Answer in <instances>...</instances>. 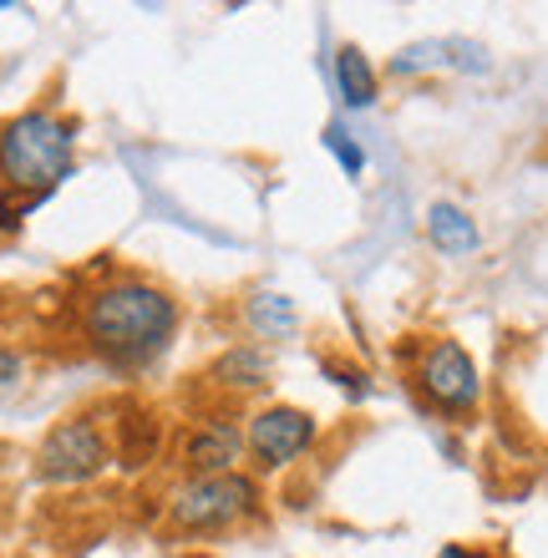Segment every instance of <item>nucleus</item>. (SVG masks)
I'll list each match as a JSON object with an SVG mask.
<instances>
[{"label": "nucleus", "instance_id": "f257e3e1", "mask_svg": "<svg viewBox=\"0 0 548 558\" xmlns=\"http://www.w3.org/2000/svg\"><path fill=\"white\" fill-rule=\"evenodd\" d=\"M179 330V300L148 275H118L82 300V340L107 366L143 371Z\"/></svg>", "mask_w": 548, "mask_h": 558}, {"label": "nucleus", "instance_id": "f03ea898", "mask_svg": "<svg viewBox=\"0 0 548 558\" xmlns=\"http://www.w3.org/2000/svg\"><path fill=\"white\" fill-rule=\"evenodd\" d=\"M76 168V128L57 112H21L0 128V193L51 198Z\"/></svg>", "mask_w": 548, "mask_h": 558}, {"label": "nucleus", "instance_id": "7ed1b4c3", "mask_svg": "<svg viewBox=\"0 0 548 558\" xmlns=\"http://www.w3.org/2000/svg\"><path fill=\"white\" fill-rule=\"evenodd\" d=\"M265 513V493L249 472H223V477H183L168 493V529L173 533H219L234 523Z\"/></svg>", "mask_w": 548, "mask_h": 558}, {"label": "nucleus", "instance_id": "20e7f679", "mask_svg": "<svg viewBox=\"0 0 548 558\" xmlns=\"http://www.w3.org/2000/svg\"><path fill=\"white\" fill-rule=\"evenodd\" d=\"M112 468V447H107L102 426L92 416H66L41 437L36 447V477L57 487H82Z\"/></svg>", "mask_w": 548, "mask_h": 558}, {"label": "nucleus", "instance_id": "39448f33", "mask_svg": "<svg viewBox=\"0 0 548 558\" xmlns=\"http://www.w3.org/2000/svg\"><path fill=\"white\" fill-rule=\"evenodd\" d=\"M416 391L447 416L473 412L483 397V376H477L473 355L462 351L458 340H431L422 361H416Z\"/></svg>", "mask_w": 548, "mask_h": 558}, {"label": "nucleus", "instance_id": "423d86ee", "mask_svg": "<svg viewBox=\"0 0 548 558\" xmlns=\"http://www.w3.org/2000/svg\"><path fill=\"white\" fill-rule=\"evenodd\" d=\"M244 447H249L259 472H280L315 447V416L300 412V407H284V401L259 407L244 426Z\"/></svg>", "mask_w": 548, "mask_h": 558}, {"label": "nucleus", "instance_id": "0eeeda50", "mask_svg": "<svg viewBox=\"0 0 548 558\" xmlns=\"http://www.w3.org/2000/svg\"><path fill=\"white\" fill-rule=\"evenodd\" d=\"M244 426L229 422V416H208V422L188 426V437L179 447V462L188 477H223V472H239L244 462Z\"/></svg>", "mask_w": 548, "mask_h": 558}, {"label": "nucleus", "instance_id": "6e6552de", "mask_svg": "<svg viewBox=\"0 0 548 558\" xmlns=\"http://www.w3.org/2000/svg\"><path fill=\"white\" fill-rule=\"evenodd\" d=\"M397 76H422V72H488V51L467 36H431V41H412L391 57Z\"/></svg>", "mask_w": 548, "mask_h": 558}, {"label": "nucleus", "instance_id": "1a4fd4ad", "mask_svg": "<svg viewBox=\"0 0 548 558\" xmlns=\"http://www.w3.org/2000/svg\"><path fill=\"white\" fill-rule=\"evenodd\" d=\"M427 239H431V250L447 254V259H467V254H477V244H483L477 223L467 219V208H458V204L427 208Z\"/></svg>", "mask_w": 548, "mask_h": 558}, {"label": "nucleus", "instance_id": "9d476101", "mask_svg": "<svg viewBox=\"0 0 548 558\" xmlns=\"http://www.w3.org/2000/svg\"><path fill=\"white\" fill-rule=\"evenodd\" d=\"M208 381L219 386V391H259L269 381V355L259 345H229L208 366Z\"/></svg>", "mask_w": 548, "mask_h": 558}, {"label": "nucleus", "instance_id": "9b49d317", "mask_svg": "<svg viewBox=\"0 0 548 558\" xmlns=\"http://www.w3.org/2000/svg\"><path fill=\"white\" fill-rule=\"evenodd\" d=\"M244 325H249L259 340H290L300 330V315L290 305V294L280 290H254L244 300Z\"/></svg>", "mask_w": 548, "mask_h": 558}, {"label": "nucleus", "instance_id": "f8f14e48", "mask_svg": "<svg viewBox=\"0 0 548 558\" xmlns=\"http://www.w3.org/2000/svg\"><path fill=\"white\" fill-rule=\"evenodd\" d=\"M336 87H341V102L345 107H370L376 102V66L361 46H341L336 51Z\"/></svg>", "mask_w": 548, "mask_h": 558}, {"label": "nucleus", "instance_id": "ddd939ff", "mask_svg": "<svg viewBox=\"0 0 548 558\" xmlns=\"http://www.w3.org/2000/svg\"><path fill=\"white\" fill-rule=\"evenodd\" d=\"M122 468H148L158 457V416H133V422H118V447H112Z\"/></svg>", "mask_w": 548, "mask_h": 558}, {"label": "nucleus", "instance_id": "4468645a", "mask_svg": "<svg viewBox=\"0 0 548 558\" xmlns=\"http://www.w3.org/2000/svg\"><path fill=\"white\" fill-rule=\"evenodd\" d=\"M320 143H326V153H330V158L341 162V173H345V178H361V173H366V147H361L356 137L345 133L341 122H330V128H326V137H320Z\"/></svg>", "mask_w": 548, "mask_h": 558}, {"label": "nucleus", "instance_id": "2eb2a0df", "mask_svg": "<svg viewBox=\"0 0 548 558\" xmlns=\"http://www.w3.org/2000/svg\"><path fill=\"white\" fill-rule=\"evenodd\" d=\"M326 376L341 386V391H351V397H366V391H370L366 371H351V366H341V361H326Z\"/></svg>", "mask_w": 548, "mask_h": 558}, {"label": "nucleus", "instance_id": "dca6fc26", "mask_svg": "<svg viewBox=\"0 0 548 558\" xmlns=\"http://www.w3.org/2000/svg\"><path fill=\"white\" fill-rule=\"evenodd\" d=\"M437 558H492L488 548H467V544H447V548H437Z\"/></svg>", "mask_w": 548, "mask_h": 558}, {"label": "nucleus", "instance_id": "f3484780", "mask_svg": "<svg viewBox=\"0 0 548 558\" xmlns=\"http://www.w3.org/2000/svg\"><path fill=\"white\" fill-rule=\"evenodd\" d=\"M15 376H21V355L0 351V386H5V381H15Z\"/></svg>", "mask_w": 548, "mask_h": 558}, {"label": "nucleus", "instance_id": "a211bd4d", "mask_svg": "<svg viewBox=\"0 0 548 558\" xmlns=\"http://www.w3.org/2000/svg\"><path fill=\"white\" fill-rule=\"evenodd\" d=\"M163 558H193V554H163Z\"/></svg>", "mask_w": 548, "mask_h": 558}]
</instances>
